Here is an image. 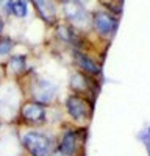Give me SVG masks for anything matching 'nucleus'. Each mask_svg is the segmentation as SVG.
<instances>
[{"label":"nucleus","instance_id":"7","mask_svg":"<svg viewBox=\"0 0 150 156\" xmlns=\"http://www.w3.org/2000/svg\"><path fill=\"white\" fill-rule=\"evenodd\" d=\"M36 12L39 14V17L47 22V23H55L56 20V8L53 0H31Z\"/></svg>","mask_w":150,"mask_h":156},{"label":"nucleus","instance_id":"11","mask_svg":"<svg viewBox=\"0 0 150 156\" xmlns=\"http://www.w3.org/2000/svg\"><path fill=\"white\" fill-rule=\"evenodd\" d=\"M6 9L19 19H22L28 14V8H27V2L25 0H9L6 5Z\"/></svg>","mask_w":150,"mask_h":156},{"label":"nucleus","instance_id":"10","mask_svg":"<svg viewBox=\"0 0 150 156\" xmlns=\"http://www.w3.org/2000/svg\"><path fill=\"white\" fill-rule=\"evenodd\" d=\"M88 76L89 75H86L83 72H77L70 75V87L75 90V94L88 90Z\"/></svg>","mask_w":150,"mask_h":156},{"label":"nucleus","instance_id":"5","mask_svg":"<svg viewBox=\"0 0 150 156\" xmlns=\"http://www.w3.org/2000/svg\"><path fill=\"white\" fill-rule=\"evenodd\" d=\"M92 27L102 37H111L117 28V19L106 11H97L92 16Z\"/></svg>","mask_w":150,"mask_h":156},{"label":"nucleus","instance_id":"15","mask_svg":"<svg viewBox=\"0 0 150 156\" xmlns=\"http://www.w3.org/2000/svg\"><path fill=\"white\" fill-rule=\"evenodd\" d=\"M25 2H28V0H25Z\"/></svg>","mask_w":150,"mask_h":156},{"label":"nucleus","instance_id":"4","mask_svg":"<svg viewBox=\"0 0 150 156\" xmlns=\"http://www.w3.org/2000/svg\"><path fill=\"white\" fill-rule=\"evenodd\" d=\"M66 111L73 120L81 122V120L89 119L91 106L88 103V100L83 98L80 94H72L66 100Z\"/></svg>","mask_w":150,"mask_h":156},{"label":"nucleus","instance_id":"9","mask_svg":"<svg viewBox=\"0 0 150 156\" xmlns=\"http://www.w3.org/2000/svg\"><path fill=\"white\" fill-rule=\"evenodd\" d=\"M73 61L77 62L78 69L83 73L89 75V76H98L100 73H102V69H100L89 56H86L84 53H81V51H78V50L73 51Z\"/></svg>","mask_w":150,"mask_h":156},{"label":"nucleus","instance_id":"6","mask_svg":"<svg viewBox=\"0 0 150 156\" xmlns=\"http://www.w3.org/2000/svg\"><path fill=\"white\" fill-rule=\"evenodd\" d=\"M56 94V86L52 84L47 80H36L33 83V87H31V95H33V100L39 101V103H48L52 101L53 97Z\"/></svg>","mask_w":150,"mask_h":156},{"label":"nucleus","instance_id":"12","mask_svg":"<svg viewBox=\"0 0 150 156\" xmlns=\"http://www.w3.org/2000/svg\"><path fill=\"white\" fill-rule=\"evenodd\" d=\"M8 67L14 75H22L25 72V69H27V59L20 55L11 56L8 61Z\"/></svg>","mask_w":150,"mask_h":156},{"label":"nucleus","instance_id":"13","mask_svg":"<svg viewBox=\"0 0 150 156\" xmlns=\"http://www.w3.org/2000/svg\"><path fill=\"white\" fill-rule=\"evenodd\" d=\"M12 47H14V42L12 39L8 37V36H0V55L5 56V55H9Z\"/></svg>","mask_w":150,"mask_h":156},{"label":"nucleus","instance_id":"1","mask_svg":"<svg viewBox=\"0 0 150 156\" xmlns=\"http://www.w3.org/2000/svg\"><path fill=\"white\" fill-rule=\"evenodd\" d=\"M22 145L31 156H50L53 150L52 139L44 133L27 131L22 136Z\"/></svg>","mask_w":150,"mask_h":156},{"label":"nucleus","instance_id":"14","mask_svg":"<svg viewBox=\"0 0 150 156\" xmlns=\"http://www.w3.org/2000/svg\"><path fill=\"white\" fill-rule=\"evenodd\" d=\"M2 31H3V20L0 19V36H2Z\"/></svg>","mask_w":150,"mask_h":156},{"label":"nucleus","instance_id":"3","mask_svg":"<svg viewBox=\"0 0 150 156\" xmlns=\"http://www.w3.org/2000/svg\"><path fill=\"white\" fill-rule=\"evenodd\" d=\"M20 119L30 125H42L45 122V106L36 100L25 101L20 108Z\"/></svg>","mask_w":150,"mask_h":156},{"label":"nucleus","instance_id":"2","mask_svg":"<svg viewBox=\"0 0 150 156\" xmlns=\"http://www.w3.org/2000/svg\"><path fill=\"white\" fill-rule=\"evenodd\" d=\"M61 5L66 19L72 25H75L77 28L86 27V23L89 22V16H88V11L84 9L80 0H62Z\"/></svg>","mask_w":150,"mask_h":156},{"label":"nucleus","instance_id":"8","mask_svg":"<svg viewBox=\"0 0 150 156\" xmlns=\"http://www.w3.org/2000/svg\"><path fill=\"white\" fill-rule=\"evenodd\" d=\"M80 145V139H78V133L77 131H66L62 134L59 145H58V151L64 156H73L77 153V148Z\"/></svg>","mask_w":150,"mask_h":156}]
</instances>
